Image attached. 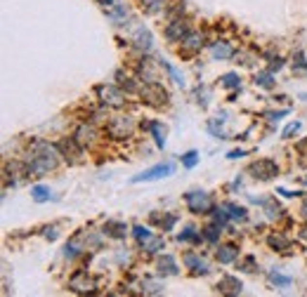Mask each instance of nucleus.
I'll return each mask as SVG.
<instances>
[{
	"label": "nucleus",
	"instance_id": "4be33fe9",
	"mask_svg": "<svg viewBox=\"0 0 307 297\" xmlns=\"http://www.w3.org/2000/svg\"><path fill=\"white\" fill-rule=\"evenodd\" d=\"M142 245H145V250L149 252V255H154V252L163 250V238H159V236H151V238H146Z\"/></svg>",
	"mask_w": 307,
	"mask_h": 297
},
{
	"label": "nucleus",
	"instance_id": "f8f14e48",
	"mask_svg": "<svg viewBox=\"0 0 307 297\" xmlns=\"http://www.w3.org/2000/svg\"><path fill=\"white\" fill-rule=\"evenodd\" d=\"M225 210H229L227 215H229L232 220H236V222H243V220L248 217V210L241 208V205H236V203H225Z\"/></svg>",
	"mask_w": 307,
	"mask_h": 297
},
{
	"label": "nucleus",
	"instance_id": "c9c22d12",
	"mask_svg": "<svg viewBox=\"0 0 307 297\" xmlns=\"http://www.w3.org/2000/svg\"><path fill=\"white\" fill-rule=\"evenodd\" d=\"M298 130H300V123H291V125H286V130H284V137H291V134H295Z\"/></svg>",
	"mask_w": 307,
	"mask_h": 297
},
{
	"label": "nucleus",
	"instance_id": "f3484780",
	"mask_svg": "<svg viewBox=\"0 0 307 297\" xmlns=\"http://www.w3.org/2000/svg\"><path fill=\"white\" fill-rule=\"evenodd\" d=\"M267 243H270L274 250H289V245H291V241L286 236H281V234H272L270 238H267Z\"/></svg>",
	"mask_w": 307,
	"mask_h": 297
},
{
	"label": "nucleus",
	"instance_id": "c85d7f7f",
	"mask_svg": "<svg viewBox=\"0 0 307 297\" xmlns=\"http://www.w3.org/2000/svg\"><path fill=\"white\" fill-rule=\"evenodd\" d=\"M262 205H265V210H267V217H272V220L281 217V208L274 203V201H262Z\"/></svg>",
	"mask_w": 307,
	"mask_h": 297
},
{
	"label": "nucleus",
	"instance_id": "f03ea898",
	"mask_svg": "<svg viewBox=\"0 0 307 297\" xmlns=\"http://www.w3.org/2000/svg\"><path fill=\"white\" fill-rule=\"evenodd\" d=\"M184 203H187V208H189L192 212H196V215L213 210V201L208 198L206 191H189V193L184 196Z\"/></svg>",
	"mask_w": 307,
	"mask_h": 297
},
{
	"label": "nucleus",
	"instance_id": "f257e3e1",
	"mask_svg": "<svg viewBox=\"0 0 307 297\" xmlns=\"http://www.w3.org/2000/svg\"><path fill=\"white\" fill-rule=\"evenodd\" d=\"M175 172V165L173 163H159V165L149 167L145 172H140V175H135L130 182L132 184H140V182H156V179H163V177H168V175H173Z\"/></svg>",
	"mask_w": 307,
	"mask_h": 297
},
{
	"label": "nucleus",
	"instance_id": "39448f33",
	"mask_svg": "<svg viewBox=\"0 0 307 297\" xmlns=\"http://www.w3.org/2000/svg\"><path fill=\"white\" fill-rule=\"evenodd\" d=\"M248 172H253L255 179H270V177H274L276 175V163L274 161H255L253 165L248 167Z\"/></svg>",
	"mask_w": 307,
	"mask_h": 297
},
{
	"label": "nucleus",
	"instance_id": "58836bf2",
	"mask_svg": "<svg viewBox=\"0 0 307 297\" xmlns=\"http://www.w3.org/2000/svg\"><path fill=\"white\" fill-rule=\"evenodd\" d=\"M281 116H286V111H276V113H267V118H270V120H279V118H281Z\"/></svg>",
	"mask_w": 307,
	"mask_h": 297
},
{
	"label": "nucleus",
	"instance_id": "4c0bfd02",
	"mask_svg": "<svg viewBox=\"0 0 307 297\" xmlns=\"http://www.w3.org/2000/svg\"><path fill=\"white\" fill-rule=\"evenodd\" d=\"M281 66H284V61H281V59H279V57H276V59H274V61H272L270 71H279V69H281Z\"/></svg>",
	"mask_w": 307,
	"mask_h": 297
},
{
	"label": "nucleus",
	"instance_id": "79ce46f5",
	"mask_svg": "<svg viewBox=\"0 0 307 297\" xmlns=\"http://www.w3.org/2000/svg\"><path fill=\"white\" fill-rule=\"evenodd\" d=\"M300 212H303V217H305V220H307V198H305V201H303V208H300Z\"/></svg>",
	"mask_w": 307,
	"mask_h": 297
},
{
	"label": "nucleus",
	"instance_id": "4468645a",
	"mask_svg": "<svg viewBox=\"0 0 307 297\" xmlns=\"http://www.w3.org/2000/svg\"><path fill=\"white\" fill-rule=\"evenodd\" d=\"M31 193H33V201L36 203H45V201H50L52 198V191H50V186H33L31 189Z\"/></svg>",
	"mask_w": 307,
	"mask_h": 297
},
{
	"label": "nucleus",
	"instance_id": "423d86ee",
	"mask_svg": "<svg viewBox=\"0 0 307 297\" xmlns=\"http://www.w3.org/2000/svg\"><path fill=\"white\" fill-rule=\"evenodd\" d=\"M109 132L113 134V137H126L132 132V118L130 116H118V118H113L111 120V125H109Z\"/></svg>",
	"mask_w": 307,
	"mask_h": 297
},
{
	"label": "nucleus",
	"instance_id": "9d476101",
	"mask_svg": "<svg viewBox=\"0 0 307 297\" xmlns=\"http://www.w3.org/2000/svg\"><path fill=\"white\" fill-rule=\"evenodd\" d=\"M201 45H203V36H199V33H189V36L182 40V52H184V55H192V52L201 50Z\"/></svg>",
	"mask_w": 307,
	"mask_h": 297
},
{
	"label": "nucleus",
	"instance_id": "37998d69",
	"mask_svg": "<svg viewBox=\"0 0 307 297\" xmlns=\"http://www.w3.org/2000/svg\"><path fill=\"white\" fill-rule=\"evenodd\" d=\"M99 2H102V5H113L116 0H99Z\"/></svg>",
	"mask_w": 307,
	"mask_h": 297
},
{
	"label": "nucleus",
	"instance_id": "dca6fc26",
	"mask_svg": "<svg viewBox=\"0 0 307 297\" xmlns=\"http://www.w3.org/2000/svg\"><path fill=\"white\" fill-rule=\"evenodd\" d=\"M232 55H234V50H232L227 43H215V45H213V57H215V59H229Z\"/></svg>",
	"mask_w": 307,
	"mask_h": 297
},
{
	"label": "nucleus",
	"instance_id": "b1692460",
	"mask_svg": "<svg viewBox=\"0 0 307 297\" xmlns=\"http://www.w3.org/2000/svg\"><path fill=\"white\" fill-rule=\"evenodd\" d=\"M161 66L165 69V71H168V74H170V78H173L178 85H184V78H182V74L178 71V69H175V66H173V64H168L165 59H161Z\"/></svg>",
	"mask_w": 307,
	"mask_h": 297
},
{
	"label": "nucleus",
	"instance_id": "bb28decb",
	"mask_svg": "<svg viewBox=\"0 0 307 297\" xmlns=\"http://www.w3.org/2000/svg\"><path fill=\"white\" fill-rule=\"evenodd\" d=\"M270 281L274 283V285H279V288H289L291 283H293L291 276H281V274H276V271H272L270 274Z\"/></svg>",
	"mask_w": 307,
	"mask_h": 297
},
{
	"label": "nucleus",
	"instance_id": "9b49d317",
	"mask_svg": "<svg viewBox=\"0 0 307 297\" xmlns=\"http://www.w3.org/2000/svg\"><path fill=\"white\" fill-rule=\"evenodd\" d=\"M236 255H239V250H236L234 245H222V248L217 250V260L222 262V264H229V262H234Z\"/></svg>",
	"mask_w": 307,
	"mask_h": 297
},
{
	"label": "nucleus",
	"instance_id": "7c9ffc66",
	"mask_svg": "<svg viewBox=\"0 0 307 297\" xmlns=\"http://www.w3.org/2000/svg\"><path fill=\"white\" fill-rule=\"evenodd\" d=\"M142 290H145V293H151V295H159V293H163V285L161 283H156V281L146 279L145 283H142Z\"/></svg>",
	"mask_w": 307,
	"mask_h": 297
},
{
	"label": "nucleus",
	"instance_id": "2eb2a0df",
	"mask_svg": "<svg viewBox=\"0 0 307 297\" xmlns=\"http://www.w3.org/2000/svg\"><path fill=\"white\" fill-rule=\"evenodd\" d=\"M159 271L161 274H178V264H175V260L170 255H163L159 260Z\"/></svg>",
	"mask_w": 307,
	"mask_h": 297
},
{
	"label": "nucleus",
	"instance_id": "6ab92c4d",
	"mask_svg": "<svg viewBox=\"0 0 307 297\" xmlns=\"http://www.w3.org/2000/svg\"><path fill=\"white\" fill-rule=\"evenodd\" d=\"M107 234L116 236V238H123L128 234V226L123 222H107Z\"/></svg>",
	"mask_w": 307,
	"mask_h": 297
},
{
	"label": "nucleus",
	"instance_id": "0eeeda50",
	"mask_svg": "<svg viewBox=\"0 0 307 297\" xmlns=\"http://www.w3.org/2000/svg\"><path fill=\"white\" fill-rule=\"evenodd\" d=\"M189 36V29H187V24L178 19V21H173L168 29H165V38L170 40V43H178V40H184V38Z\"/></svg>",
	"mask_w": 307,
	"mask_h": 297
},
{
	"label": "nucleus",
	"instance_id": "a19ab883",
	"mask_svg": "<svg viewBox=\"0 0 307 297\" xmlns=\"http://www.w3.org/2000/svg\"><path fill=\"white\" fill-rule=\"evenodd\" d=\"M45 236H48V238H57V229H45Z\"/></svg>",
	"mask_w": 307,
	"mask_h": 297
},
{
	"label": "nucleus",
	"instance_id": "ddd939ff",
	"mask_svg": "<svg viewBox=\"0 0 307 297\" xmlns=\"http://www.w3.org/2000/svg\"><path fill=\"white\" fill-rule=\"evenodd\" d=\"M146 128L154 132V139H156V147H165V130L161 128V123L159 120H154V123H146Z\"/></svg>",
	"mask_w": 307,
	"mask_h": 297
},
{
	"label": "nucleus",
	"instance_id": "c756f323",
	"mask_svg": "<svg viewBox=\"0 0 307 297\" xmlns=\"http://www.w3.org/2000/svg\"><path fill=\"white\" fill-rule=\"evenodd\" d=\"M163 2H165V0H142V7H145L149 15H154V12L163 10Z\"/></svg>",
	"mask_w": 307,
	"mask_h": 297
},
{
	"label": "nucleus",
	"instance_id": "6e6552de",
	"mask_svg": "<svg viewBox=\"0 0 307 297\" xmlns=\"http://www.w3.org/2000/svg\"><path fill=\"white\" fill-rule=\"evenodd\" d=\"M69 285H71L76 293H88V290H95V281L88 276V271H78V274L71 279Z\"/></svg>",
	"mask_w": 307,
	"mask_h": 297
},
{
	"label": "nucleus",
	"instance_id": "473e14b6",
	"mask_svg": "<svg viewBox=\"0 0 307 297\" xmlns=\"http://www.w3.org/2000/svg\"><path fill=\"white\" fill-rule=\"evenodd\" d=\"M220 80H222L225 88H239V85H241V80H239V75L236 74H225Z\"/></svg>",
	"mask_w": 307,
	"mask_h": 297
},
{
	"label": "nucleus",
	"instance_id": "cd10ccee",
	"mask_svg": "<svg viewBox=\"0 0 307 297\" xmlns=\"http://www.w3.org/2000/svg\"><path fill=\"white\" fill-rule=\"evenodd\" d=\"M81 250H83V248H81V243L71 241V243H66V248H64V255H66L69 260H73V257H78V255H81Z\"/></svg>",
	"mask_w": 307,
	"mask_h": 297
},
{
	"label": "nucleus",
	"instance_id": "20e7f679",
	"mask_svg": "<svg viewBox=\"0 0 307 297\" xmlns=\"http://www.w3.org/2000/svg\"><path fill=\"white\" fill-rule=\"evenodd\" d=\"M97 92H99V97H102V102L107 104V106H123L126 104V99H123V94L118 92L113 85H99L97 88Z\"/></svg>",
	"mask_w": 307,
	"mask_h": 297
},
{
	"label": "nucleus",
	"instance_id": "aec40b11",
	"mask_svg": "<svg viewBox=\"0 0 307 297\" xmlns=\"http://www.w3.org/2000/svg\"><path fill=\"white\" fill-rule=\"evenodd\" d=\"M107 15H109V19H113V21H126V19H128V10H126V5H123V2H116V7H113V10H109Z\"/></svg>",
	"mask_w": 307,
	"mask_h": 297
},
{
	"label": "nucleus",
	"instance_id": "2f4dec72",
	"mask_svg": "<svg viewBox=\"0 0 307 297\" xmlns=\"http://www.w3.org/2000/svg\"><path fill=\"white\" fill-rule=\"evenodd\" d=\"M132 234H135V238H137L140 243H145L146 238H151V231H149L146 226H142V224H137V226L132 229Z\"/></svg>",
	"mask_w": 307,
	"mask_h": 297
},
{
	"label": "nucleus",
	"instance_id": "5701e85b",
	"mask_svg": "<svg viewBox=\"0 0 307 297\" xmlns=\"http://www.w3.org/2000/svg\"><path fill=\"white\" fill-rule=\"evenodd\" d=\"M137 45H140L145 52L151 50V33H149L146 29H140V33H137Z\"/></svg>",
	"mask_w": 307,
	"mask_h": 297
},
{
	"label": "nucleus",
	"instance_id": "72a5a7b5",
	"mask_svg": "<svg viewBox=\"0 0 307 297\" xmlns=\"http://www.w3.org/2000/svg\"><path fill=\"white\" fill-rule=\"evenodd\" d=\"M196 163H199V153H196V151H189V153L182 156V165L184 167H194Z\"/></svg>",
	"mask_w": 307,
	"mask_h": 297
},
{
	"label": "nucleus",
	"instance_id": "f704fd0d",
	"mask_svg": "<svg viewBox=\"0 0 307 297\" xmlns=\"http://www.w3.org/2000/svg\"><path fill=\"white\" fill-rule=\"evenodd\" d=\"M203 238L210 243H215L217 238H220V229L217 226H208V229H203Z\"/></svg>",
	"mask_w": 307,
	"mask_h": 297
},
{
	"label": "nucleus",
	"instance_id": "e433bc0d",
	"mask_svg": "<svg viewBox=\"0 0 307 297\" xmlns=\"http://www.w3.org/2000/svg\"><path fill=\"white\" fill-rule=\"evenodd\" d=\"M253 264H255L253 257H246V262H243V271H253Z\"/></svg>",
	"mask_w": 307,
	"mask_h": 297
},
{
	"label": "nucleus",
	"instance_id": "7ed1b4c3",
	"mask_svg": "<svg viewBox=\"0 0 307 297\" xmlns=\"http://www.w3.org/2000/svg\"><path fill=\"white\" fill-rule=\"evenodd\" d=\"M140 92H142V97H145L149 104H156V106L168 102V92L163 90L156 80H154V83H146V85H142V88H140Z\"/></svg>",
	"mask_w": 307,
	"mask_h": 297
},
{
	"label": "nucleus",
	"instance_id": "412c9836",
	"mask_svg": "<svg viewBox=\"0 0 307 297\" xmlns=\"http://www.w3.org/2000/svg\"><path fill=\"white\" fill-rule=\"evenodd\" d=\"M76 139H78L81 144H88V142H92V139H95V128H90V125H83V128H78V132H76Z\"/></svg>",
	"mask_w": 307,
	"mask_h": 297
},
{
	"label": "nucleus",
	"instance_id": "a878e982",
	"mask_svg": "<svg viewBox=\"0 0 307 297\" xmlns=\"http://www.w3.org/2000/svg\"><path fill=\"white\" fill-rule=\"evenodd\" d=\"M255 85H260V88H274V78H272V71H265V74H258L255 78Z\"/></svg>",
	"mask_w": 307,
	"mask_h": 297
},
{
	"label": "nucleus",
	"instance_id": "1a4fd4ad",
	"mask_svg": "<svg viewBox=\"0 0 307 297\" xmlns=\"http://www.w3.org/2000/svg\"><path fill=\"white\" fill-rule=\"evenodd\" d=\"M241 281L236 279V276H225V279L217 281V290L220 293H227V295H239L241 293Z\"/></svg>",
	"mask_w": 307,
	"mask_h": 297
},
{
	"label": "nucleus",
	"instance_id": "ea45409f",
	"mask_svg": "<svg viewBox=\"0 0 307 297\" xmlns=\"http://www.w3.org/2000/svg\"><path fill=\"white\" fill-rule=\"evenodd\" d=\"M241 156H246V151H243V148H236V151L229 153V158H241Z\"/></svg>",
	"mask_w": 307,
	"mask_h": 297
},
{
	"label": "nucleus",
	"instance_id": "a211bd4d",
	"mask_svg": "<svg viewBox=\"0 0 307 297\" xmlns=\"http://www.w3.org/2000/svg\"><path fill=\"white\" fill-rule=\"evenodd\" d=\"M184 264H187V267H194V271H199V274H208V271H210L208 264L201 262L199 257H194V255H187V257H184Z\"/></svg>",
	"mask_w": 307,
	"mask_h": 297
},
{
	"label": "nucleus",
	"instance_id": "393cba45",
	"mask_svg": "<svg viewBox=\"0 0 307 297\" xmlns=\"http://www.w3.org/2000/svg\"><path fill=\"white\" fill-rule=\"evenodd\" d=\"M201 236H203V234H201ZM201 236L196 234V231H194V229H192V226H187V229L182 231L178 238H180V241H184V243H199V241H201Z\"/></svg>",
	"mask_w": 307,
	"mask_h": 297
}]
</instances>
